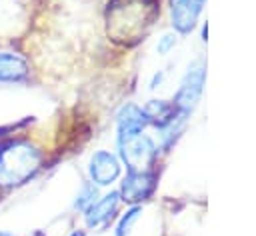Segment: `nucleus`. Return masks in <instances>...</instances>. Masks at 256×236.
Wrapping results in <instances>:
<instances>
[{"label":"nucleus","instance_id":"f257e3e1","mask_svg":"<svg viewBox=\"0 0 256 236\" xmlns=\"http://www.w3.org/2000/svg\"><path fill=\"white\" fill-rule=\"evenodd\" d=\"M42 154L26 140H14L0 148V186H18L36 174Z\"/></svg>","mask_w":256,"mask_h":236},{"label":"nucleus","instance_id":"f03ea898","mask_svg":"<svg viewBox=\"0 0 256 236\" xmlns=\"http://www.w3.org/2000/svg\"><path fill=\"white\" fill-rule=\"evenodd\" d=\"M204 80H206V68L202 62H192L180 82V88L176 92L174 98V108L182 114L188 116L194 106L198 104L200 96H202V88H204Z\"/></svg>","mask_w":256,"mask_h":236},{"label":"nucleus","instance_id":"7ed1b4c3","mask_svg":"<svg viewBox=\"0 0 256 236\" xmlns=\"http://www.w3.org/2000/svg\"><path fill=\"white\" fill-rule=\"evenodd\" d=\"M118 148H120V158L128 166V170H146V166L152 162V158L158 152L154 140L146 134H138L130 140L118 142Z\"/></svg>","mask_w":256,"mask_h":236},{"label":"nucleus","instance_id":"20e7f679","mask_svg":"<svg viewBox=\"0 0 256 236\" xmlns=\"http://www.w3.org/2000/svg\"><path fill=\"white\" fill-rule=\"evenodd\" d=\"M156 188V176L150 170H128L120 186V200L128 204H138L152 196Z\"/></svg>","mask_w":256,"mask_h":236},{"label":"nucleus","instance_id":"39448f33","mask_svg":"<svg viewBox=\"0 0 256 236\" xmlns=\"http://www.w3.org/2000/svg\"><path fill=\"white\" fill-rule=\"evenodd\" d=\"M120 170H122L120 160L108 150L94 152L88 162V176L94 186H110L120 176Z\"/></svg>","mask_w":256,"mask_h":236},{"label":"nucleus","instance_id":"423d86ee","mask_svg":"<svg viewBox=\"0 0 256 236\" xmlns=\"http://www.w3.org/2000/svg\"><path fill=\"white\" fill-rule=\"evenodd\" d=\"M204 0H170V20L176 32L186 34L196 26Z\"/></svg>","mask_w":256,"mask_h":236},{"label":"nucleus","instance_id":"0eeeda50","mask_svg":"<svg viewBox=\"0 0 256 236\" xmlns=\"http://www.w3.org/2000/svg\"><path fill=\"white\" fill-rule=\"evenodd\" d=\"M146 118L142 108H138L136 104H126L120 108L118 116H116V128H118V142L130 140L138 134H142L144 126H146Z\"/></svg>","mask_w":256,"mask_h":236},{"label":"nucleus","instance_id":"6e6552de","mask_svg":"<svg viewBox=\"0 0 256 236\" xmlns=\"http://www.w3.org/2000/svg\"><path fill=\"white\" fill-rule=\"evenodd\" d=\"M118 200H120V194L118 192H110V194H104L102 198L94 200L84 212V218H86V226L88 228H100L104 224L110 222V218L116 214V208H118Z\"/></svg>","mask_w":256,"mask_h":236},{"label":"nucleus","instance_id":"1a4fd4ad","mask_svg":"<svg viewBox=\"0 0 256 236\" xmlns=\"http://www.w3.org/2000/svg\"><path fill=\"white\" fill-rule=\"evenodd\" d=\"M28 74H30V66L26 58L10 50H0V84L24 82Z\"/></svg>","mask_w":256,"mask_h":236},{"label":"nucleus","instance_id":"9d476101","mask_svg":"<svg viewBox=\"0 0 256 236\" xmlns=\"http://www.w3.org/2000/svg\"><path fill=\"white\" fill-rule=\"evenodd\" d=\"M140 214H142V208H140L138 204H132V206L120 216V220H118V224H116V236H128L130 230H132V226H134L136 220L140 218Z\"/></svg>","mask_w":256,"mask_h":236},{"label":"nucleus","instance_id":"9b49d317","mask_svg":"<svg viewBox=\"0 0 256 236\" xmlns=\"http://www.w3.org/2000/svg\"><path fill=\"white\" fill-rule=\"evenodd\" d=\"M94 200H96V186L94 184H84L80 194L74 200V208L76 210H86Z\"/></svg>","mask_w":256,"mask_h":236},{"label":"nucleus","instance_id":"f8f14e48","mask_svg":"<svg viewBox=\"0 0 256 236\" xmlns=\"http://www.w3.org/2000/svg\"><path fill=\"white\" fill-rule=\"evenodd\" d=\"M176 42H178L176 34H164V36L158 40V44H156V52L164 56V54H168V52L176 46Z\"/></svg>","mask_w":256,"mask_h":236},{"label":"nucleus","instance_id":"ddd939ff","mask_svg":"<svg viewBox=\"0 0 256 236\" xmlns=\"http://www.w3.org/2000/svg\"><path fill=\"white\" fill-rule=\"evenodd\" d=\"M70 236H84V232H82V230H74Z\"/></svg>","mask_w":256,"mask_h":236},{"label":"nucleus","instance_id":"4468645a","mask_svg":"<svg viewBox=\"0 0 256 236\" xmlns=\"http://www.w3.org/2000/svg\"><path fill=\"white\" fill-rule=\"evenodd\" d=\"M0 236H14V234H10V232H4V230H0Z\"/></svg>","mask_w":256,"mask_h":236}]
</instances>
